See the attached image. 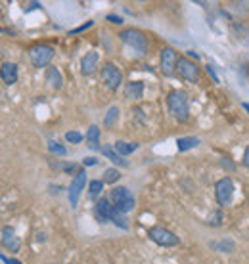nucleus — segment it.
<instances>
[{
	"mask_svg": "<svg viewBox=\"0 0 249 264\" xmlns=\"http://www.w3.org/2000/svg\"><path fill=\"white\" fill-rule=\"evenodd\" d=\"M87 146L90 150H94V152H98L102 148L100 146V128H98L96 124H92L87 130Z\"/></svg>",
	"mask_w": 249,
	"mask_h": 264,
	"instance_id": "obj_17",
	"label": "nucleus"
},
{
	"mask_svg": "<svg viewBox=\"0 0 249 264\" xmlns=\"http://www.w3.org/2000/svg\"><path fill=\"white\" fill-rule=\"evenodd\" d=\"M83 163H85V166H92V165H96L98 161L94 159V157H87V159H85Z\"/></svg>",
	"mask_w": 249,
	"mask_h": 264,
	"instance_id": "obj_32",
	"label": "nucleus"
},
{
	"mask_svg": "<svg viewBox=\"0 0 249 264\" xmlns=\"http://www.w3.org/2000/svg\"><path fill=\"white\" fill-rule=\"evenodd\" d=\"M0 260L4 264H22V262H18V260H14V258H8V256H4V254H0Z\"/></svg>",
	"mask_w": 249,
	"mask_h": 264,
	"instance_id": "obj_31",
	"label": "nucleus"
},
{
	"mask_svg": "<svg viewBox=\"0 0 249 264\" xmlns=\"http://www.w3.org/2000/svg\"><path fill=\"white\" fill-rule=\"evenodd\" d=\"M121 40L130 46V48H134L138 54H146L148 52V38H146V34L138 31V29H123L119 33Z\"/></svg>",
	"mask_w": 249,
	"mask_h": 264,
	"instance_id": "obj_3",
	"label": "nucleus"
},
{
	"mask_svg": "<svg viewBox=\"0 0 249 264\" xmlns=\"http://www.w3.org/2000/svg\"><path fill=\"white\" fill-rule=\"evenodd\" d=\"M100 152L106 155L111 163H115V165H119V166H129V163H127L121 155H117L115 152H113V148H111V146H104V148H100Z\"/></svg>",
	"mask_w": 249,
	"mask_h": 264,
	"instance_id": "obj_20",
	"label": "nucleus"
},
{
	"mask_svg": "<svg viewBox=\"0 0 249 264\" xmlns=\"http://www.w3.org/2000/svg\"><path fill=\"white\" fill-rule=\"evenodd\" d=\"M119 178H121L119 168H106V172H104V178H102V182H104V184H115V182H117Z\"/></svg>",
	"mask_w": 249,
	"mask_h": 264,
	"instance_id": "obj_23",
	"label": "nucleus"
},
{
	"mask_svg": "<svg viewBox=\"0 0 249 264\" xmlns=\"http://www.w3.org/2000/svg\"><path fill=\"white\" fill-rule=\"evenodd\" d=\"M211 247L218 251V253H232L234 249H236V243L232 242V240H220V242H213L211 243Z\"/></svg>",
	"mask_w": 249,
	"mask_h": 264,
	"instance_id": "obj_22",
	"label": "nucleus"
},
{
	"mask_svg": "<svg viewBox=\"0 0 249 264\" xmlns=\"http://www.w3.org/2000/svg\"><path fill=\"white\" fill-rule=\"evenodd\" d=\"M111 222H113L115 226L123 228V230H129V222L125 220L123 212H119V210H113V214H111Z\"/></svg>",
	"mask_w": 249,
	"mask_h": 264,
	"instance_id": "obj_24",
	"label": "nucleus"
},
{
	"mask_svg": "<svg viewBox=\"0 0 249 264\" xmlns=\"http://www.w3.org/2000/svg\"><path fill=\"white\" fill-rule=\"evenodd\" d=\"M207 73L211 75V78H213V82H218V77H217V73H215V69H213V66H207Z\"/></svg>",
	"mask_w": 249,
	"mask_h": 264,
	"instance_id": "obj_29",
	"label": "nucleus"
},
{
	"mask_svg": "<svg viewBox=\"0 0 249 264\" xmlns=\"http://www.w3.org/2000/svg\"><path fill=\"white\" fill-rule=\"evenodd\" d=\"M48 150L52 152V154H56V155H67V148H64L62 144H58V142H50L48 144Z\"/></svg>",
	"mask_w": 249,
	"mask_h": 264,
	"instance_id": "obj_27",
	"label": "nucleus"
},
{
	"mask_svg": "<svg viewBox=\"0 0 249 264\" xmlns=\"http://www.w3.org/2000/svg\"><path fill=\"white\" fill-rule=\"evenodd\" d=\"M54 58V48L50 44H37L29 50V60L35 67H46Z\"/></svg>",
	"mask_w": 249,
	"mask_h": 264,
	"instance_id": "obj_4",
	"label": "nucleus"
},
{
	"mask_svg": "<svg viewBox=\"0 0 249 264\" xmlns=\"http://www.w3.org/2000/svg\"><path fill=\"white\" fill-rule=\"evenodd\" d=\"M108 22L109 23H115V25H121V23H123V18H119V16H113V14H109V16H108Z\"/></svg>",
	"mask_w": 249,
	"mask_h": 264,
	"instance_id": "obj_28",
	"label": "nucleus"
},
{
	"mask_svg": "<svg viewBox=\"0 0 249 264\" xmlns=\"http://www.w3.org/2000/svg\"><path fill=\"white\" fill-rule=\"evenodd\" d=\"M88 27H92V22H87L85 25H81V27H77V29H73L71 33H81V31H85V29H88Z\"/></svg>",
	"mask_w": 249,
	"mask_h": 264,
	"instance_id": "obj_30",
	"label": "nucleus"
},
{
	"mask_svg": "<svg viewBox=\"0 0 249 264\" xmlns=\"http://www.w3.org/2000/svg\"><path fill=\"white\" fill-rule=\"evenodd\" d=\"M102 190H104V182H102V180H92V182L88 184V192H90L92 198H98V196L102 194Z\"/></svg>",
	"mask_w": 249,
	"mask_h": 264,
	"instance_id": "obj_25",
	"label": "nucleus"
},
{
	"mask_svg": "<svg viewBox=\"0 0 249 264\" xmlns=\"http://www.w3.org/2000/svg\"><path fill=\"white\" fill-rule=\"evenodd\" d=\"M247 163H249V152L245 150V154H243V165L247 166Z\"/></svg>",
	"mask_w": 249,
	"mask_h": 264,
	"instance_id": "obj_34",
	"label": "nucleus"
},
{
	"mask_svg": "<svg viewBox=\"0 0 249 264\" xmlns=\"http://www.w3.org/2000/svg\"><path fill=\"white\" fill-rule=\"evenodd\" d=\"M176 60H178V54H176L174 48L165 46V48L161 50V73L165 75V77H173L174 75Z\"/></svg>",
	"mask_w": 249,
	"mask_h": 264,
	"instance_id": "obj_10",
	"label": "nucleus"
},
{
	"mask_svg": "<svg viewBox=\"0 0 249 264\" xmlns=\"http://www.w3.org/2000/svg\"><path fill=\"white\" fill-rule=\"evenodd\" d=\"M65 140L69 144H81L83 142V134H81V132H75V130H69V132H65Z\"/></svg>",
	"mask_w": 249,
	"mask_h": 264,
	"instance_id": "obj_26",
	"label": "nucleus"
},
{
	"mask_svg": "<svg viewBox=\"0 0 249 264\" xmlns=\"http://www.w3.org/2000/svg\"><path fill=\"white\" fill-rule=\"evenodd\" d=\"M2 245L10 251H18L20 249V240L16 238V234L12 230L10 226H4L2 228Z\"/></svg>",
	"mask_w": 249,
	"mask_h": 264,
	"instance_id": "obj_13",
	"label": "nucleus"
},
{
	"mask_svg": "<svg viewBox=\"0 0 249 264\" xmlns=\"http://www.w3.org/2000/svg\"><path fill=\"white\" fill-rule=\"evenodd\" d=\"M113 210H115V207L111 205V201H109L108 198H102L96 203V216L100 222H109Z\"/></svg>",
	"mask_w": 249,
	"mask_h": 264,
	"instance_id": "obj_12",
	"label": "nucleus"
},
{
	"mask_svg": "<svg viewBox=\"0 0 249 264\" xmlns=\"http://www.w3.org/2000/svg\"><path fill=\"white\" fill-rule=\"evenodd\" d=\"M98 67H100V56H98V52H88L87 56H83V60H81V73L83 75L96 73Z\"/></svg>",
	"mask_w": 249,
	"mask_h": 264,
	"instance_id": "obj_11",
	"label": "nucleus"
},
{
	"mask_svg": "<svg viewBox=\"0 0 249 264\" xmlns=\"http://www.w3.org/2000/svg\"><path fill=\"white\" fill-rule=\"evenodd\" d=\"M174 73H178V77L188 80V82H199V67L195 66L192 60L188 58H178L176 60V67H174Z\"/></svg>",
	"mask_w": 249,
	"mask_h": 264,
	"instance_id": "obj_5",
	"label": "nucleus"
},
{
	"mask_svg": "<svg viewBox=\"0 0 249 264\" xmlns=\"http://www.w3.org/2000/svg\"><path fill=\"white\" fill-rule=\"evenodd\" d=\"M232 196H234V182L232 178H220L215 186V198L220 205H230L232 203Z\"/></svg>",
	"mask_w": 249,
	"mask_h": 264,
	"instance_id": "obj_8",
	"label": "nucleus"
},
{
	"mask_svg": "<svg viewBox=\"0 0 249 264\" xmlns=\"http://www.w3.org/2000/svg\"><path fill=\"white\" fill-rule=\"evenodd\" d=\"M0 78L6 84H14L18 80V66L16 64H4L0 67Z\"/></svg>",
	"mask_w": 249,
	"mask_h": 264,
	"instance_id": "obj_14",
	"label": "nucleus"
},
{
	"mask_svg": "<svg viewBox=\"0 0 249 264\" xmlns=\"http://www.w3.org/2000/svg\"><path fill=\"white\" fill-rule=\"evenodd\" d=\"M197 58H199V56L195 54L194 50H190V52H188V60H192V62H194V60H197Z\"/></svg>",
	"mask_w": 249,
	"mask_h": 264,
	"instance_id": "obj_33",
	"label": "nucleus"
},
{
	"mask_svg": "<svg viewBox=\"0 0 249 264\" xmlns=\"http://www.w3.org/2000/svg\"><path fill=\"white\" fill-rule=\"evenodd\" d=\"M111 199H113V207H115V210H119L123 214L134 210V207H136V199L132 196V192L125 186L113 188V190H111Z\"/></svg>",
	"mask_w": 249,
	"mask_h": 264,
	"instance_id": "obj_2",
	"label": "nucleus"
},
{
	"mask_svg": "<svg viewBox=\"0 0 249 264\" xmlns=\"http://www.w3.org/2000/svg\"><path fill=\"white\" fill-rule=\"evenodd\" d=\"M144 96V84L134 80V82H127L125 84V98L127 100H140Z\"/></svg>",
	"mask_w": 249,
	"mask_h": 264,
	"instance_id": "obj_16",
	"label": "nucleus"
},
{
	"mask_svg": "<svg viewBox=\"0 0 249 264\" xmlns=\"http://www.w3.org/2000/svg\"><path fill=\"white\" fill-rule=\"evenodd\" d=\"M102 80L109 90H117L121 86V82H123V73L115 64L108 62V64L102 66Z\"/></svg>",
	"mask_w": 249,
	"mask_h": 264,
	"instance_id": "obj_7",
	"label": "nucleus"
},
{
	"mask_svg": "<svg viewBox=\"0 0 249 264\" xmlns=\"http://www.w3.org/2000/svg\"><path fill=\"white\" fill-rule=\"evenodd\" d=\"M46 82L50 84V88H54V90H60V88L64 86V77H62L60 69L48 67L46 69Z\"/></svg>",
	"mask_w": 249,
	"mask_h": 264,
	"instance_id": "obj_15",
	"label": "nucleus"
},
{
	"mask_svg": "<svg viewBox=\"0 0 249 264\" xmlns=\"http://www.w3.org/2000/svg\"><path fill=\"white\" fill-rule=\"evenodd\" d=\"M0 31H2V29H0Z\"/></svg>",
	"mask_w": 249,
	"mask_h": 264,
	"instance_id": "obj_35",
	"label": "nucleus"
},
{
	"mask_svg": "<svg viewBox=\"0 0 249 264\" xmlns=\"http://www.w3.org/2000/svg\"><path fill=\"white\" fill-rule=\"evenodd\" d=\"M169 111L178 122H186L190 119V98L184 90H173L167 98Z\"/></svg>",
	"mask_w": 249,
	"mask_h": 264,
	"instance_id": "obj_1",
	"label": "nucleus"
},
{
	"mask_svg": "<svg viewBox=\"0 0 249 264\" xmlns=\"http://www.w3.org/2000/svg\"><path fill=\"white\" fill-rule=\"evenodd\" d=\"M85 186H87V172H85V170H79L75 174V178L71 180V186H69V203H71L73 209L77 207L79 198H81Z\"/></svg>",
	"mask_w": 249,
	"mask_h": 264,
	"instance_id": "obj_9",
	"label": "nucleus"
},
{
	"mask_svg": "<svg viewBox=\"0 0 249 264\" xmlns=\"http://www.w3.org/2000/svg\"><path fill=\"white\" fill-rule=\"evenodd\" d=\"M195 146H199V138L197 136H182L176 140V148L178 152H188V150H194Z\"/></svg>",
	"mask_w": 249,
	"mask_h": 264,
	"instance_id": "obj_19",
	"label": "nucleus"
},
{
	"mask_svg": "<svg viewBox=\"0 0 249 264\" xmlns=\"http://www.w3.org/2000/svg\"><path fill=\"white\" fill-rule=\"evenodd\" d=\"M148 238H150L153 243L161 245V247H174V245L180 243L178 236H174L173 232L163 228V226H153V228H150V230H148Z\"/></svg>",
	"mask_w": 249,
	"mask_h": 264,
	"instance_id": "obj_6",
	"label": "nucleus"
},
{
	"mask_svg": "<svg viewBox=\"0 0 249 264\" xmlns=\"http://www.w3.org/2000/svg\"><path fill=\"white\" fill-rule=\"evenodd\" d=\"M119 108L117 106H113V108H109L108 113H106V117H104V126L106 128H113L115 124H117V121H119Z\"/></svg>",
	"mask_w": 249,
	"mask_h": 264,
	"instance_id": "obj_21",
	"label": "nucleus"
},
{
	"mask_svg": "<svg viewBox=\"0 0 249 264\" xmlns=\"http://www.w3.org/2000/svg\"><path fill=\"white\" fill-rule=\"evenodd\" d=\"M136 150H138V144L136 142H123V140H119V142H115V146H113V152L117 155H121V157L130 155L132 152H136Z\"/></svg>",
	"mask_w": 249,
	"mask_h": 264,
	"instance_id": "obj_18",
	"label": "nucleus"
}]
</instances>
